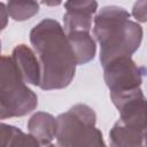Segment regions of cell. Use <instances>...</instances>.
Wrapping results in <instances>:
<instances>
[{"instance_id":"obj_1","label":"cell","mask_w":147,"mask_h":147,"mask_svg":"<svg viewBox=\"0 0 147 147\" xmlns=\"http://www.w3.org/2000/svg\"><path fill=\"white\" fill-rule=\"evenodd\" d=\"M30 42L38 54L41 69L40 88L61 90L70 85L76 74V59L63 26L44 18L30 31Z\"/></svg>"},{"instance_id":"obj_2","label":"cell","mask_w":147,"mask_h":147,"mask_svg":"<svg viewBox=\"0 0 147 147\" xmlns=\"http://www.w3.org/2000/svg\"><path fill=\"white\" fill-rule=\"evenodd\" d=\"M130 17L131 14L118 6H106L94 17L93 34L100 45L102 67L117 57H131L140 47L142 28Z\"/></svg>"},{"instance_id":"obj_3","label":"cell","mask_w":147,"mask_h":147,"mask_svg":"<svg viewBox=\"0 0 147 147\" xmlns=\"http://www.w3.org/2000/svg\"><path fill=\"white\" fill-rule=\"evenodd\" d=\"M0 118L22 117L38 106L37 94L25 84L11 56H1Z\"/></svg>"},{"instance_id":"obj_4","label":"cell","mask_w":147,"mask_h":147,"mask_svg":"<svg viewBox=\"0 0 147 147\" xmlns=\"http://www.w3.org/2000/svg\"><path fill=\"white\" fill-rule=\"evenodd\" d=\"M147 68L138 65L131 57L123 56L110 61L103 67V78L110 95L122 94L140 88Z\"/></svg>"},{"instance_id":"obj_5","label":"cell","mask_w":147,"mask_h":147,"mask_svg":"<svg viewBox=\"0 0 147 147\" xmlns=\"http://www.w3.org/2000/svg\"><path fill=\"white\" fill-rule=\"evenodd\" d=\"M96 115L92 107L77 103L56 117V141L60 147H70L72 141L87 127L95 126Z\"/></svg>"},{"instance_id":"obj_6","label":"cell","mask_w":147,"mask_h":147,"mask_svg":"<svg viewBox=\"0 0 147 147\" xmlns=\"http://www.w3.org/2000/svg\"><path fill=\"white\" fill-rule=\"evenodd\" d=\"M110 99L119 111L118 119L144 132L147 130V99L141 88L110 95Z\"/></svg>"},{"instance_id":"obj_7","label":"cell","mask_w":147,"mask_h":147,"mask_svg":"<svg viewBox=\"0 0 147 147\" xmlns=\"http://www.w3.org/2000/svg\"><path fill=\"white\" fill-rule=\"evenodd\" d=\"M63 15V29L65 33L75 31L90 32L92 28V16L98 9L96 1H67Z\"/></svg>"},{"instance_id":"obj_8","label":"cell","mask_w":147,"mask_h":147,"mask_svg":"<svg viewBox=\"0 0 147 147\" xmlns=\"http://www.w3.org/2000/svg\"><path fill=\"white\" fill-rule=\"evenodd\" d=\"M10 56L25 84L40 86L41 69L34 52L25 44H18L14 47Z\"/></svg>"},{"instance_id":"obj_9","label":"cell","mask_w":147,"mask_h":147,"mask_svg":"<svg viewBox=\"0 0 147 147\" xmlns=\"http://www.w3.org/2000/svg\"><path fill=\"white\" fill-rule=\"evenodd\" d=\"M28 129L41 146H49L56 138V118L49 113L37 111L29 118Z\"/></svg>"},{"instance_id":"obj_10","label":"cell","mask_w":147,"mask_h":147,"mask_svg":"<svg viewBox=\"0 0 147 147\" xmlns=\"http://www.w3.org/2000/svg\"><path fill=\"white\" fill-rule=\"evenodd\" d=\"M144 133V131L117 119L109 132L110 147H142Z\"/></svg>"},{"instance_id":"obj_11","label":"cell","mask_w":147,"mask_h":147,"mask_svg":"<svg viewBox=\"0 0 147 147\" xmlns=\"http://www.w3.org/2000/svg\"><path fill=\"white\" fill-rule=\"evenodd\" d=\"M67 36L74 52L77 65L86 64L94 59L96 53V45L90 32L75 31L68 33Z\"/></svg>"},{"instance_id":"obj_12","label":"cell","mask_w":147,"mask_h":147,"mask_svg":"<svg viewBox=\"0 0 147 147\" xmlns=\"http://www.w3.org/2000/svg\"><path fill=\"white\" fill-rule=\"evenodd\" d=\"M40 142L21 129L1 123V147H40Z\"/></svg>"},{"instance_id":"obj_13","label":"cell","mask_w":147,"mask_h":147,"mask_svg":"<svg viewBox=\"0 0 147 147\" xmlns=\"http://www.w3.org/2000/svg\"><path fill=\"white\" fill-rule=\"evenodd\" d=\"M7 9L14 21L23 22L38 14L39 3L36 1H8Z\"/></svg>"},{"instance_id":"obj_14","label":"cell","mask_w":147,"mask_h":147,"mask_svg":"<svg viewBox=\"0 0 147 147\" xmlns=\"http://www.w3.org/2000/svg\"><path fill=\"white\" fill-rule=\"evenodd\" d=\"M70 147H107L101 131L95 126L85 129L71 144Z\"/></svg>"},{"instance_id":"obj_15","label":"cell","mask_w":147,"mask_h":147,"mask_svg":"<svg viewBox=\"0 0 147 147\" xmlns=\"http://www.w3.org/2000/svg\"><path fill=\"white\" fill-rule=\"evenodd\" d=\"M132 16L140 23L147 22V0L137 1L133 3Z\"/></svg>"},{"instance_id":"obj_16","label":"cell","mask_w":147,"mask_h":147,"mask_svg":"<svg viewBox=\"0 0 147 147\" xmlns=\"http://www.w3.org/2000/svg\"><path fill=\"white\" fill-rule=\"evenodd\" d=\"M7 5H5L3 2L0 3V13H1V18H2V26L1 29H5L6 28V24H7V18L9 17V14H8V9L6 8Z\"/></svg>"},{"instance_id":"obj_17","label":"cell","mask_w":147,"mask_h":147,"mask_svg":"<svg viewBox=\"0 0 147 147\" xmlns=\"http://www.w3.org/2000/svg\"><path fill=\"white\" fill-rule=\"evenodd\" d=\"M142 147H147V130L144 133V142H142Z\"/></svg>"},{"instance_id":"obj_18","label":"cell","mask_w":147,"mask_h":147,"mask_svg":"<svg viewBox=\"0 0 147 147\" xmlns=\"http://www.w3.org/2000/svg\"><path fill=\"white\" fill-rule=\"evenodd\" d=\"M44 5H48V6H56V5H60L61 2L60 1H56V2H42Z\"/></svg>"},{"instance_id":"obj_19","label":"cell","mask_w":147,"mask_h":147,"mask_svg":"<svg viewBox=\"0 0 147 147\" xmlns=\"http://www.w3.org/2000/svg\"><path fill=\"white\" fill-rule=\"evenodd\" d=\"M47 147H60V146H59V145H57V146H55V145H52V144H51V145H49V146H47Z\"/></svg>"}]
</instances>
